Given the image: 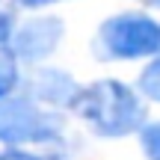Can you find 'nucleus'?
<instances>
[{"label": "nucleus", "instance_id": "obj_1", "mask_svg": "<svg viewBox=\"0 0 160 160\" xmlns=\"http://www.w3.org/2000/svg\"><path fill=\"white\" fill-rule=\"evenodd\" d=\"M74 110L101 137H128L145 122L139 95L119 80H98L89 89H80Z\"/></svg>", "mask_w": 160, "mask_h": 160}, {"label": "nucleus", "instance_id": "obj_2", "mask_svg": "<svg viewBox=\"0 0 160 160\" xmlns=\"http://www.w3.org/2000/svg\"><path fill=\"white\" fill-rule=\"evenodd\" d=\"M160 51V24L145 15H116L101 24L95 53L101 59H139Z\"/></svg>", "mask_w": 160, "mask_h": 160}, {"label": "nucleus", "instance_id": "obj_3", "mask_svg": "<svg viewBox=\"0 0 160 160\" xmlns=\"http://www.w3.org/2000/svg\"><path fill=\"white\" fill-rule=\"evenodd\" d=\"M62 133V122L53 113L39 110L27 98H3L0 101V142H53Z\"/></svg>", "mask_w": 160, "mask_h": 160}, {"label": "nucleus", "instance_id": "obj_4", "mask_svg": "<svg viewBox=\"0 0 160 160\" xmlns=\"http://www.w3.org/2000/svg\"><path fill=\"white\" fill-rule=\"evenodd\" d=\"M62 33H65V27H62L59 18H53V15L33 18V21H27L18 33H12V39H9L12 42V57L39 62V59H45L48 53L57 51Z\"/></svg>", "mask_w": 160, "mask_h": 160}, {"label": "nucleus", "instance_id": "obj_5", "mask_svg": "<svg viewBox=\"0 0 160 160\" xmlns=\"http://www.w3.org/2000/svg\"><path fill=\"white\" fill-rule=\"evenodd\" d=\"M30 92L39 95L42 101L65 104V107H74V101L80 95V89H77L74 80H71L68 74H62V71H53V68L33 71V77H30Z\"/></svg>", "mask_w": 160, "mask_h": 160}, {"label": "nucleus", "instance_id": "obj_6", "mask_svg": "<svg viewBox=\"0 0 160 160\" xmlns=\"http://www.w3.org/2000/svg\"><path fill=\"white\" fill-rule=\"evenodd\" d=\"M18 86V65H15V57L9 51L0 48V101L9 98V92Z\"/></svg>", "mask_w": 160, "mask_h": 160}, {"label": "nucleus", "instance_id": "obj_7", "mask_svg": "<svg viewBox=\"0 0 160 160\" xmlns=\"http://www.w3.org/2000/svg\"><path fill=\"white\" fill-rule=\"evenodd\" d=\"M139 89H142V95H148L151 101H160V57L142 71V77H139Z\"/></svg>", "mask_w": 160, "mask_h": 160}, {"label": "nucleus", "instance_id": "obj_8", "mask_svg": "<svg viewBox=\"0 0 160 160\" xmlns=\"http://www.w3.org/2000/svg\"><path fill=\"white\" fill-rule=\"evenodd\" d=\"M139 139H142L145 157H148V160H160V122H154V125H145Z\"/></svg>", "mask_w": 160, "mask_h": 160}, {"label": "nucleus", "instance_id": "obj_9", "mask_svg": "<svg viewBox=\"0 0 160 160\" xmlns=\"http://www.w3.org/2000/svg\"><path fill=\"white\" fill-rule=\"evenodd\" d=\"M12 33H15V15L6 3H0V45H6L12 39Z\"/></svg>", "mask_w": 160, "mask_h": 160}, {"label": "nucleus", "instance_id": "obj_10", "mask_svg": "<svg viewBox=\"0 0 160 160\" xmlns=\"http://www.w3.org/2000/svg\"><path fill=\"white\" fill-rule=\"evenodd\" d=\"M0 160H39V157L27 154V151H6V154H0Z\"/></svg>", "mask_w": 160, "mask_h": 160}, {"label": "nucleus", "instance_id": "obj_11", "mask_svg": "<svg viewBox=\"0 0 160 160\" xmlns=\"http://www.w3.org/2000/svg\"><path fill=\"white\" fill-rule=\"evenodd\" d=\"M21 6H27V9H39V6H51V3H57V0H18Z\"/></svg>", "mask_w": 160, "mask_h": 160}, {"label": "nucleus", "instance_id": "obj_12", "mask_svg": "<svg viewBox=\"0 0 160 160\" xmlns=\"http://www.w3.org/2000/svg\"><path fill=\"white\" fill-rule=\"evenodd\" d=\"M145 3H151V6H160V0H145Z\"/></svg>", "mask_w": 160, "mask_h": 160}]
</instances>
